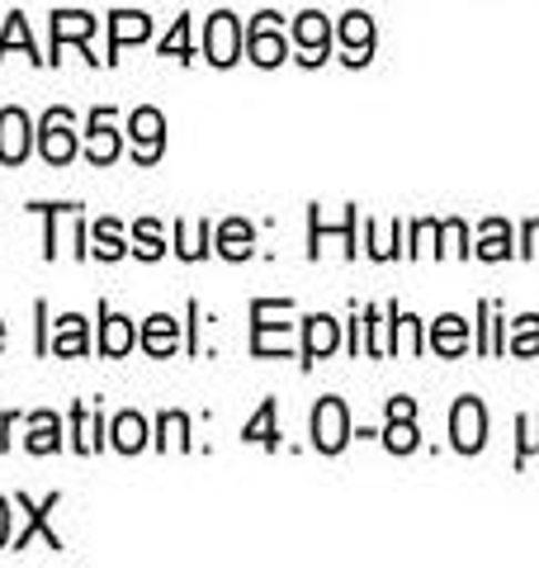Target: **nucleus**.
I'll return each instance as SVG.
<instances>
[{"instance_id": "f257e3e1", "label": "nucleus", "mask_w": 539, "mask_h": 568, "mask_svg": "<svg viewBox=\"0 0 539 568\" xmlns=\"http://www.w3.org/2000/svg\"><path fill=\"white\" fill-rule=\"evenodd\" d=\"M449 436H455L459 455H478L488 446V413H482L478 398H459L455 413H449Z\"/></svg>"}, {"instance_id": "f03ea898", "label": "nucleus", "mask_w": 539, "mask_h": 568, "mask_svg": "<svg viewBox=\"0 0 539 568\" xmlns=\"http://www.w3.org/2000/svg\"><path fill=\"white\" fill-rule=\"evenodd\" d=\"M346 440H350V413H346V403H340V398H322L313 407V446L322 455H336Z\"/></svg>"}, {"instance_id": "7ed1b4c3", "label": "nucleus", "mask_w": 539, "mask_h": 568, "mask_svg": "<svg viewBox=\"0 0 539 568\" xmlns=\"http://www.w3.org/2000/svg\"><path fill=\"white\" fill-rule=\"evenodd\" d=\"M204 58L213 67H232L242 58V29H237V14H213L209 20V33H204Z\"/></svg>"}, {"instance_id": "20e7f679", "label": "nucleus", "mask_w": 539, "mask_h": 568, "mask_svg": "<svg viewBox=\"0 0 539 568\" xmlns=\"http://www.w3.org/2000/svg\"><path fill=\"white\" fill-rule=\"evenodd\" d=\"M39 148L48 156V166H67L77 156V133H71V114L67 110H52L43 119V133H39Z\"/></svg>"}, {"instance_id": "39448f33", "label": "nucleus", "mask_w": 539, "mask_h": 568, "mask_svg": "<svg viewBox=\"0 0 539 568\" xmlns=\"http://www.w3.org/2000/svg\"><path fill=\"white\" fill-rule=\"evenodd\" d=\"M129 133H133V156L142 166H152L161 156V142H166V119H161L156 110H133Z\"/></svg>"}, {"instance_id": "423d86ee", "label": "nucleus", "mask_w": 539, "mask_h": 568, "mask_svg": "<svg viewBox=\"0 0 539 568\" xmlns=\"http://www.w3.org/2000/svg\"><path fill=\"white\" fill-rule=\"evenodd\" d=\"M29 133H33V123L24 110H0V162L20 166L29 156Z\"/></svg>"}, {"instance_id": "0eeeda50", "label": "nucleus", "mask_w": 539, "mask_h": 568, "mask_svg": "<svg viewBox=\"0 0 539 568\" xmlns=\"http://www.w3.org/2000/svg\"><path fill=\"white\" fill-rule=\"evenodd\" d=\"M279 14H261V24L251 29V39H246V48H251V58H256L261 67H279L284 58H289V43H284V33H279Z\"/></svg>"}, {"instance_id": "6e6552de", "label": "nucleus", "mask_w": 539, "mask_h": 568, "mask_svg": "<svg viewBox=\"0 0 539 568\" xmlns=\"http://www.w3.org/2000/svg\"><path fill=\"white\" fill-rule=\"evenodd\" d=\"M294 43L303 48V62H322L327 58V43H332V29H327V20H322L317 10H308V14H298V24H294Z\"/></svg>"}, {"instance_id": "1a4fd4ad", "label": "nucleus", "mask_w": 539, "mask_h": 568, "mask_svg": "<svg viewBox=\"0 0 539 568\" xmlns=\"http://www.w3.org/2000/svg\"><path fill=\"white\" fill-rule=\"evenodd\" d=\"M340 43H346V62L350 67L369 62V52H374V20H369V14L350 10L346 20H340Z\"/></svg>"}, {"instance_id": "9d476101", "label": "nucleus", "mask_w": 539, "mask_h": 568, "mask_svg": "<svg viewBox=\"0 0 539 568\" xmlns=\"http://www.w3.org/2000/svg\"><path fill=\"white\" fill-rule=\"evenodd\" d=\"M308 346H303V365H313V361H322V355H332L336 351V342H340V327L332 323L327 313H317V317H308Z\"/></svg>"}, {"instance_id": "9b49d317", "label": "nucleus", "mask_w": 539, "mask_h": 568, "mask_svg": "<svg viewBox=\"0 0 539 568\" xmlns=\"http://www.w3.org/2000/svg\"><path fill=\"white\" fill-rule=\"evenodd\" d=\"M142 39H152V20H148V14L119 10L114 20H110V52L129 48V43H142Z\"/></svg>"}, {"instance_id": "f8f14e48", "label": "nucleus", "mask_w": 539, "mask_h": 568, "mask_svg": "<svg viewBox=\"0 0 539 568\" xmlns=\"http://www.w3.org/2000/svg\"><path fill=\"white\" fill-rule=\"evenodd\" d=\"M90 33H95V20H90L85 10H58L52 14V43H58V52H62V43H85Z\"/></svg>"}, {"instance_id": "ddd939ff", "label": "nucleus", "mask_w": 539, "mask_h": 568, "mask_svg": "<svg viewBox=\"0 0 539 568\" xmlns=\"http://www.w3.org/2000/svg\"><path fill=\"white\" fill-rule=\"evenodd\" d=\"M119 156V133H114V123L110 114H95L90 119V162L95 166H110Z\"/></svg>"}, {"instance_id": "4468645a", "label": "nucleus", "mask_w": 539, "mask_h": 568, "mask_svg": "<svg viewBox=\"0 0 539 568\" xmlns=\"http://www.w3.org/2000/svg\"><path fill=\"white\" fill-rule=\"evenodd\" d=\"M20 507L29 511V521H24V530H20V536H14V549H24V545H29V536H33V530H43V536H48V549H62V540H58V536H52V530H48V511L58 507V493H52L43 507H33L29 497H20Z\"/></svg>"}, {"instance_id": "2eb2a0df", "label": "nucleus", "mask_w": 539, "mask_h": 568, "mask_svg": "<svg viewBox=\"0 0 539 568\" xmlns=\"http://www.w3.org/2000/svg\"><path fill=\"white\" fill-rule=\"evenodd\" d=\"M430 346H436L440 355H464V346H469V327H464V317H440L436 327H430Z\"/></svg>"}, {"instance_id": "dca6fc26", "label": "nucleus", "mask_w": 539, "mask_h": 568, "mask_svg": "<svg viewBox=\"0 0 539 568\" xmlns=\"http://www.w3.org/2000/svg\"><path fill=\"white\" fill-rule=\"evenodd\" d=\"M62 446V422L52 413H33L29 417V450L33 455H52Z\"/></svg>"}, {"instance_id": "f3484780", "label": "nucleus", "mask_w": 539, "mask_h": 568, "mask_svg": "<svg viewBox=\"0 0 539 568\" xmlns=\"http://www.w3.org/2000/svg\"><path fill=\"white\" fill-rule=\"evenodd\" d=\"M133 342H138V332H133L129 317H119V313L104 317V327H100V351L104 355H129Z\"/></svg>"}, {"instance_id": "a211bd4d", "label": "nucleus", "mask_w": 539, "mask_h": 568, "mask_svg": "<svg viewBox=\"0 0 539 568\" xmlns=\"http://www.w3.org/2000/svg\"><path fill=\"white\" fill-rule=\"evenodd\" d=\"M175 342H180L175 317H166V313L148 317V327H142V346H148L152 355H171V351H175Z\"/></svg>"}, {"instance_id": "6ab92c4d", "label": "nucleus", "mask_w": 539, "mask_h": 568, "mask_svg": "<svg viewBox=\"0 0 539 568\" xmlns=\"http://www.w3.org/2000/svg\"><path fill=\"white\" fill-rule=\"evenodd\" d=\"M142 446H148V422H142L138 413H119L114 417V450L138 455Z\"/></svg>"}, {"instance_id": "aec40b11", "label": "nucleus", "mask_w": 539, "mask_h": 568, "mask_svg": "<svg viewBox=\"0 0 539 568\" xmlns=\"http://www.w3.org/2000/svg\"><path fill=\"white\" fill-rule=\"evenodd\" d=\"M251 242H256L251 223L227 219V223H223V233H218V252H223L227 261H246V256H251Z\"/></svg>"}, {"instance_id": "412c9836", "label": "nucleus", "mask_w": 539, "mask_h": 568, "mask_svg": "<svg viewBox=\"0 0 539 568\" xmlns=\"http://www.w3.org/2000/svg\"><path fill=\"white\" fill-rule=\"evenodd\" d=\"M478 256H482V261H507V256H511V227L501 223V219H488V223H482Z\"/></svg>"}, {"instance_id": "4be33fe9", "label": "nucleus", "mask_w": 539, "mask_h": 568, "mask_svg": "<svg viewBox=\"0 0 539 568\" xmlns=\"http://www.w3.org/2000/svg\"><path fill=\"white\" fill-rule=\"evenodd\" d=\"M52 351H58V355H85V317H77V313L58 317V336H52Z\"/></svg>"}, {"instance_id": "5701e85b", "label": "nucleus", "mask_w": 539, "mask_h": 568, "mask_svg": "<svg viewBox=\"0 0 539 568\" xmlns=\"http://www.w3.org/2000/svg\"><path fill=\"white\" fill-rule=\"evenodd\" d=\"M246 440H256V446H279V432H275V403H261V413L246 422Z\"/></svg>"}, {"instance_id": "b1692460", "label": "nucleus", "mask_w": 539, "mask_h": 568, "mask_svg": "<svg viewBox=\"0 0 539 568\" xmlns=\"http://www.w3.org/2000/svg\"><path fill=\"white\" fill-rule=\"evenodd\" d=\"M384 446H388L393 455H411V450H417V426H411V417H388Z\"/></svg>"}, {"instance_id": "393cba45", "label": "nucleus", "mask_w": 539, "mask_h": 568, "mask_svg": "<svg viewBox=\"0 0 539 568\" xmlns=\"http://www.w3.org/2000/svg\"><path fill=\"white\" fill-rule=\"evenodd\" d=\"M90 237H95V256H104V261H119L123 256V237H119V223L114 219H100Z\"/></svg>"}, {"instance_id": "a878e982", "label": "nucleus", "mask_w": 539, "mask_h": 568, "mask_svg": "<svg viewBox=\"0 0 539 568\" xmlns=\"http://www.w3.org/2000/svg\"><path fill=\"white\" fill-rule=\"evenodd\" d=\"M71 422H77V450H81V455H90V450L100 446V436H95V432H100V417H95V413H90V407L81 403L77 413H71Z\"/></svg>"}, {"instance_id": "bb28decb", "label": "nucleus", "mask_w": 539, "mask_h": 568, "mask_svg": "<svg viewBox=\"0 0 539 568\" xmlns=\"http://www.w3.org/2000/svg\"><path fill=\"white\" fill-rule=\"evenodd\" d=\"M511 351L516 355H539V317H520L511 332Z\"/></svg>"}, {"instance_id": "cd10ccee", "label": "nucleus", "mask_w": 539, "mask_h": 568, "mask_svg": "<svg viewBox=\"0 0 539 568\" xmlns=\"http://www.w3.org/2000/svg\"><path fill=\"white\" fill-rule=\"evenodd\" d=\"M133 242H138V256H142V261H156L161 252H166V246H161V227H156L152 219H142V223H138Z\"/></svg>"}, {"instance_id": "c85d7f7f", "label": "nucleus", "mask_w": 539, "mask_h": 568, "mask_svg": "<svg viewBox=\"0 0 539 568\" xmlns=\"http://www.w3.org/2000/svg\"><path fill=\"white\" fill-rule=\"evenodd\" d=\"M10 48H24L29 58H33V39H29V24H24V14H10V24H6V39H0V58H6Z\"/></svg>"}, {"instance_id": "c756f323", "label": "nucleus", "mask_w": 539, "mask_h": 568, "mask_svg": "<svg viewBox=\"0 0 539 568\" xmlns=\"http://www.w3.org/2000/svg\"><path fill=\"white\" fill-rule=\"evenodd\" d=\"M393 327H398V351H407V355L421 351V323H417V317L398 313V317H393Z\"/></svg>"}, {"instance_id": "7c9ffc66", "label": "nucleus", "mask_w": 539, "mask_h": 568, "mask_svg": "<svg viewBox=\"0 0 539 568\" xmlns=\"http://www.w3.org/2000/svg\"><path fill=\"white\" fill-rule=\"evenodd\" d=\"M161 52H166V58H180V62L190 58V24H185V20H175V29L166 33V43H161Z\"/></svg>"}, {"instance_id": "2f4dec72", "label": "nucleus", "mask_w": 539, "mask_h": 568, "mask_svg": "<svg viewBox=\"0 0 539 568\" xmlns=\"http://www.w3.org/2000/svg\"><path fill=\"white\" fill-rule=\"evenodd\" d=\"M190 422L185 417H180V413H166V417H161V446H171V436H175V446H190Z\"/></svg>"}, {"instance_id": "473e14b6", "label": "nucleus", "mask_w": 539, "mask_h": 568, "mask_svg": "<svg viewBox=\"0 0 539 568\" xmlns=\"http://www.w3.org/2000/svg\"><path fill=\"white\" fill-rule=\"evenodd\" d=\"M175 237H180V256H190V261H200L209 252V246H204L209 227H200V233H185V227H175Z\"/></svg>"}, {"instance_id": "72a5a7b5", "label": "nucleus", "mask_w": 539, "mask_h": 568, "mask_svg": "<svg viewBox=\"0 0 539 568\" xmlns=\"http://www.w3.org/2000/svg\"><path fill=\"white\" fill-rule=\"evenodd\" d=\"M445 242L455 256H469V246H464V223H445Z\"/></svg>"}, {"instance_id": "f704fd0d", "label": "nucleus", "mask_w": 539, "mask_h": 568, "mask_svg": "<svg viewBox=\"0 0 539 568\" xmlns=\"http://www.w3.org/2000/svg\"><path fill=\"white\" fill-rule=\"evenodd\" d=\"M526 426V446H520V455H530V450H539V417H526L520 422Z\"/></svg>"}, {"instance_id": "c9c22d12", "label": "nucleus", "mask_w": 539, "mask_h": 568, "mask_svg": "<svg viewBox=\"0 0 539 568\" xmlns=\"http://www.w3.org/2000/svg\"><path fill=\"white\" fill-rule=\"evenodd\" d=\"M388 417H417V403H411V398H393L388 403Z\"/></svg>"}, {"instance_id": "e433bc0d", "label": "nucleus", "mask_w": 539, "mask_h": 568, "mask_svg": "<svg viewBox=\"0 0 539 568\" xmlns=\"http://www.w3.org/2000/svg\"><path fill=\"white\" fill-rule=\"evenodd\" d=\"M526 256H539V219L526 223Z\"/></svg>"}, {"instance_id": "4c0bfd02", "label": "nucleus", "mask_w": 539, "mask_h": 568, "mask_svg": "<svg viewBox=\"0 0 539 568\" xmlns=\"http://www.w3.org/2000/svg\"><path fill=\"white\" fill-rule=\"evenodd\" d=\"M6 540H10V503L0 497V549H6Z\"/></svg>"}, {"instance_id": "58836bf2", "label": "nucleus", "mask_w": 539, "mask_h": 568, "mask_svg": "<svg viewBox=\"0 0 539 568\" xmlns=\"http://www.w3.org/2000/svg\"><path fill=\"white\" fill-rule=\"evenodd\" d=\"M0 342H6V327H0Z\"/></svg>"}]
</instances>
